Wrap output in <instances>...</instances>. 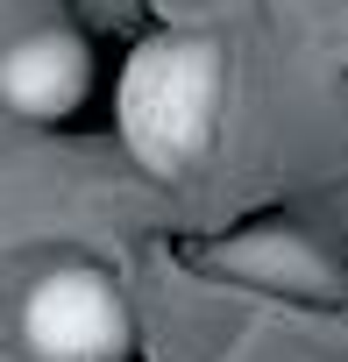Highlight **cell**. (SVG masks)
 <instances>
[{"mask_svg": "<svg viewBox=\"0 0 348 362\" xmlns=\"http://www.w3.org/2000/svg\"><path fill=\"white\" fill-rule=\"evenodd\" d=\"M228 270L249 277V284L291 291V298H341V263H334V249H320V242L298 235V228H270V235L235 242V249H228Z\"/></svg>", "mask_w": 348, "mask_h": 362, "instance_id": "277c9868", "label": "cell"}, {"mask_svg": "<svg viewBox=\"0 0 348 362\" xmlns=\"http://www.w3.org/2000/svg\"><path fill=\"white\" fill-rule=\"evenodd\" d=\"M221 43L214 36H149L121 64V135L142 170L178 177L214 149L221 121Z\"/></svg>", "mask_w": 348, "mask_h": 362, "instance_id": "6da1fadb", "label": "cell"}, {"mask_svg": "<svg viewBox=\"0 0 348 362\" xmlns=\"http://www.w3.org/2000/svg\"><path fill=\"white\" fill-rule=\"evenodd\" d=\"M93 86V50L71 29H36L0 50V100L22 121H64Z\"/></svg>", "mask_w": 348, "mask_h": 362, "instance_id": "3957f363", "label": "cell"}, {"mask_svg": "<svg viewBox=\"0 0 348 362\" xmlns=\"http://www.w3.org/2000/svg\"><path fill=\"white\" fill-rule=\"evenodd\" d=\"M128 298L93 263H57L22 298V348L36 362H128Z\"/></svg>", "mask_w": 348, "mask_h": 362, "instance_id": "7a4b0ae2", "label": "cell"}]
</instances>
